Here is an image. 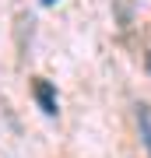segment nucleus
Returning a JSON list of instances; mask_svg holds the SVG:
<instances>
[{
	"mask_svg": "<svg viewBox=\"0 0 151 158\" xmlns=\"http://www.w3.org/2000/svg\"><path fill=\"white\" fill-rule=\"evenodd\" d=\"M32 95H35V102H39V109H42L46 116H56V113H60V102H56V88H53L46 77H35V81H32Z\"/></svg>",
	"mask_w": 151,
	"mask_h": 158,
	"instance_id": "1",
	"label": "nucleus"
},
{
	"mask_svg": "<svg viewBox=\"0 0 151 158\" xmlns=\"http://www.w3.org/2000/svg\"><path fill=\"white\" fill-rule=\"evenodd\" d=\"M137 123H141L144 148H148V155H151V109H148V106H141V109H137Z\"/></svg>",
	"mask_w": 151,
	"mask_h": 158,
	"instance_id": "2",
	"label": "nucleus"
},
{
	"mask_svg": "<svg viewBox=\"0 0 151 158\" xmlns=\"http://www.w3.org/2000/svg\"><path fill=\"white\" fill-rule=\"evenodd\" d=\"M148 70H151V53H148Z\"/></svg>",
	"mask_w": 151,
	"mask_h": 158,
	"instance_id": "3",
	"label": "nucleus"
},
{
	"mask_svg": "<svg viewBox=\"0 0 151 158\" xmlns=\"http://www.w3.org/2000/svg\"><path fill=\"white\" fill-rule=\"evenodd\" d=\"M42 4H56V0H42Z\"/></svg>",
	"mask_w": 151,
	"mask_h": 158,
	"instance_id": "4",
	"label": "nucleus"
}]
</instances>
